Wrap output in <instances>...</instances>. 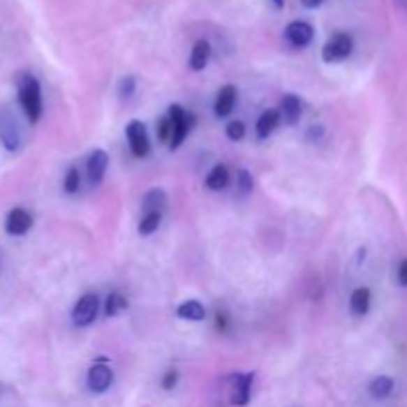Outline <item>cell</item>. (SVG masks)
I'll use <instances>...</instances> for the list:
<instances>
[{
	"mask_svg": "<svg viewBox=\"0 0 407 407\" xmlns=\"http://www.w3.org/2000/svg\"><path fill=\"white\" fill-rule=\"evenodd\" d=\"M354 50V40L350 34L346 32H338L334 34L322 48V60L326 64H334V62H342L346 60Z\"/></svg>",
	"mask_w": 407,
	"mask_h": 407,
	"instance_id": "obj_3",
	"label": "cell"
},
{
	"mask_svg": "<svg viewBox=\"0 0 407 407\" xmlns=\"http://www.w3.org/2000/svg\"><path fill=\"white\" fill-rule=\"evenodd\" d=\"M209 60H211V44L207 40L195 42L191 58H189V68L195 72H201V70H205V66L209 64Z\"/></svg>",
	"mask_w": 407,
	"mask_h": 407,
	"instance_id": "obj_14",
	"label": "cell"
},
{
	"mask_svg": "<svg viewBox=\"0 0 407 407\" xmlns=\"http://www.w3.org/2000/svg\"><path fill=\"white\" fill-rule=\"evenodd\" d=\"M255 373H237L230 382V406L242 407L251 401V390H253Z\"/></svg>",
	"mask_w": 407,
	"mask_h": 407,
	"instance_id": "obj_6",
	"label": "cell"
},
{
	"mask_svg": "<svg viewBox=\"0 0 407 407\" xmlns=\"http://www.w3.org/2000/svg\"><path fill=\"white\" fill-rule=\"evenodd\" d=\"M64 189L66 193H70V195L80 189V171H77L76 167L68 169V173H66L64 179Z\"/></svg>",
	"mask_w": 407,
	"mask_h": 407,
	"instance_id": "obj_24",
	"label": "cell"
},
{
	"mask_svg": "<svg viewBox=\"0 0 407 407\" xmlns=\"http://www.w3.org/2000/svg\"><path fill=\"white\" fill-rule=\"evenodd\" d=\"M161 216H163V213H147V215L141 216L140 227H138L141 237H149V235H153L155 230L159 229Z\"/></svg>",
	"mask_w": 407,
	"mask_h": 407,
	"instance_id": "obj_22",
	"label": "cell"
},
{
	"mask_svg": "<svg viewBox=\"0 0 407 407\" xmlns=\"http://www.w3.org/2000/svg\"><path fill=\"white\" fill-rule=\"evenodd\" d=\"M284 36H286V40L293 44L294 48H304L314 38V28L308 22H304V20H294V22L286 26Z\"/></svg>",
	"mask_w": 407,
	"mask_h": 407,
	"instance_id": "obj_8",
	"label": "cell"
},
{
	"mask_svg": "<svg viewBox=\"0 0 407 407\" xmlns=\"http://www.w3.org/2000/svg\"><path fill=\"white\" fill-rule=\"evenodd\" d=\"M0 140H2V145H4L8 151H16L18 145H20V135H18V131H16V128H14L13 124H4V126L0 128Z\"/></svg>",
	"mask_w": 407,
	"mask_h": 407,
	"instance_id": "obj_21",
	"label": "cell"
},
{
	"mask_svg": "<svg viewBox=\"0 0 407 407\" xmlns=\"http://www.w3.org/2000/svg\"><path fill=\"white\" fill-rule=\"evenodd\" d=\"M280 114L279 110H267L262 112L258 121H256V138L258 140H268L272 135V131L280 126Z\"/></svg>",
	"mask_w": 407,
	"mask_h": 407,
	"instance_id": "obj_13",
	"label": "cell"
},
{
	"mask_svg": "<svg viewBox=\"0 0 407 407\" xmlns=\"http://www.w3.org/2000/svg\"><path fill=\"white\" fill-rule=\"evenodd\" d=\"M169 119H171V126H173V135H171V141H169V149H179L181 143L185 141L187 133L191 131L193 121H195V115L187 114L179 103H171L169 105Z\"/></svg>",
	"mask_w": 407,
	"mask_h": 407,
	"instance_id": "obj_2",
	"label": "cell"
},
{
	"mask_svg": "<svg viewBox=\"0 0 407 407\" xmlns=\"http://www.w3.org/2000/svg\"><path fill=\"white\" fill-rule=\"evenodd\" d=\"M135 88H138V84H135V77L126 76V77H121V80H119L117 91H119V96H121V98H131V96L135 94Z\"/></svg>",
	"mask_w": 407,
	"mask_h": 407,
	"instance_id": "obj_26",
	"label": "cell"
},
{
	"mask_svg": "<svg viewBox=\"0 0 407 407\" xmlns=\"http://www.w3.org/2000/svg\"><path fill=\"white\" fill-rule=\"evenodd\" d=\"M324 135V128L322 126H312V128L306 131V140L308 141H318Z\"/></svg>",
	"mask_w": 407,
	"mask_h": 407,
	"instance_id": "obj_29",
	"label": "cell"
},
{
	"mask_svg": "<svg viewBox=\"0 0 407 407\" xmlns=\"http://www.w3.org/2000/svg\"><path fill=\"white\" fill-rule=\"evenodd\" d=\"M394 392V380L390 376H378L369 383V394L376 399H383Z\"/></svg>",
	"mask_w": 407,
	"mask_h": 407,
	"instance_id": "obj_19",
	"label": "cell"
},
{
	"mask_svg": "<svg viewBox=\"0 0 407 407\" xmlns=\"http://www.w3.org/2000/svg\"><path fill=\"white\" fill-rule=\"evenodd\" d=\"M108 163H110V157L103 149H94L88 157V177L91 185H100L105 177V171H108Z\"/></svg>",
	"mask_w": 407,
	"mask_h": 407,
	"instance_id": "obj_10",
	"label": "cell"
},
{
	"mask_svg": "<svg viewBox=\"0 0 407 407\" xmlns=\"http://www.w3.org/2000/svg\"><path fill=\"white\" fill-rule=\"evenodd\" d=\"M4 229H6L8 235H13V237H22V235H26L28 230L32 229V215L26 209L16 207L6 216Z\"/></svg>",
	"mask_w": 407,
	"mask_h": 407,
	"instance_id": "obj_9",
	"label": "cell"
},
{
	"mask_svg": "<svg viewBox=\"0 0 407 407\" xmlns=\"http://www.w3.org/2000/svg\"><path fill=\"white\" fill-rule=\"evenodd\" d=\"M98 312H100V298L96 294H84L72 310V320L76 326L84 328L98 318Z\"/></svg>",
	"mask_w": 407,
	"mask_h": 407,
	"instance_id": "obj_5",
	"label": "cell"
},
{
	"mask_svg": "<svg viewBox=\"0 0 407 407\" xmlns=\"http://www.w3.org/2000/svg\"><path fill=\"white\" fill-rule=\"evenodd\" d=\"M171 135H173V126H171V119L169 115H163L159 121H157V138L159 141H171Z\"/></svg>",
	"mask_w": 407,
	"mask_h": 407,
	"instance_id": "obj_23",
	"label": "cell"
},
{
	"mask_svg": "<svg viewBox=\"0 0 407 407\" xmlns=\"http://www.w3.org/2000/svg\"><path fill=\"white\" fill-rule=\"evenodd\" d=\"M397 282L401 286H407V258H404L399 262V268H397Z\"/></svg>",
	"mask_w": 407,
	"mask_h": 407,
	"instance_id": "obj_30",
	"label": "cell"
},
{
	"mask_svg": "<svg viewBox=\"0 0 407 407\" xmlns=\"http://www.w3.org/2000/svg\"><path fill=\"white\" fill-rule=\"evenodd\" d=\"M237 181H239V189H241V195H249V193L253 191V187H255L253 175H251L246 169H241V171L237 173Z\"/></svg>",
	"mask_w": 407,
	"mask_h": 407,
	"instance_id": "obj_25",
	"label": "cell"
},
{
	"mask_svg": "<svg viewBox=\"0 0 407 407\" xmlns=\"http://www.w3.org/2000/svg\"><path fill=\"white\" fill-rule=\"evenodd\" d=\"M272 4H274V8H276V10H280V8L284 6V0H272Z\"/></svg>",
	"mask_w": 407,
	"mask_h": 407,
	"instance_id": "obj_32",
	"label": "cell"
},
{
	"mask_svg": "<svg viewBox=\"0 0 407 407\" xmlns=\"http://www.w3.org/2000/svg\"><path fill=\"white\" fill-rule=\"evenodd\" d=\"M114 383V371L108 364H94L88 369V387L94 394H103Z\"/></svg>",
	"mask_w": 407,
	"mask_h": 407,
	"instance_id": "obj_7",
	"label": "cell"
},
{
	"mask_svg": "<svg viewBox=\"0 0 407 407\" xmlns=\"http://www.w3.org/2000/svg\"><path fill=\"white\" fill-rule=\"evenodd\" d=\"M280 119L286 124V126H296L302 117V103L300 100L294 96V94H286L282 100H280L279 108Z\"/></svg>",
	"mask_w": 407,
	"mask_h": 407,
	"instance_id": "obj_11",
	"label": "cell"
},
{
	"mask_svg": "<svg viewBox=\"0 0 407 407\" xmlns=\"http://www.w3.org/2000/svg\"><path fill=\"white\" fill-rule=\"evenodd\" d=\"M229 169H227V165H215L213 169H211V173L207 175V179H205V185L211 189V191H223L227 185H229Z\"/></svg>",
	"mask_w": 407,
	"mask_h": 407,
	"instance_id": "obj_17",
	"label": "cell"
},
{
	"mask_svg": "<svg viewBox=\"0 0 407 407\" xmlns=\"http://www.w3.org/2000/svg\"><path fill=\"white\" fill-rule=\"evenodd\" d=\"M18 102L30 124H38L42 117V89L40 82L30 74L18 77Z\"/></svg>",
	"mask_w": 407,
	"mask_h": 407,
	"instance_id": "obj_1",
	"label": "cell"
},
{
	"mask_svg": "<svg viewBox=\"0 0 407 407\" xmlns=\"http://www.w3.org/2000/svg\"><path fill=\"white\" fill-rule=\"evenodd\" d=\"M167 205V193L163 189H151L143 197V215L147 213H163Z\"/></svg>",
	"mask_w": 407,
	"mask_h": 407,
	"instance_id": "obj_15",
	"label": "cell"
},
{
	"mask_svg": "<svg viewBox=\"0 0 407 407\" xmlns=\"http://www.w3.org/2000/svg\"><path fill=\"white\" fill-rule=\"evenodd\" d=\"M126 135H128L129 141V149L135 157H147L149 151H151V141H149V135H147V128L145 124L140 121V119H131L126 128Z\"/></svg>",
	"mask_w": 407,
	"mask_h": 407,
	"instance_id": "obj_4",
	"label": "cell"
},
{
	"mask_svg": "<svg viewBox=\"0 0 407 407\" xmlns=\"http://www.w3.org/2000/svg\"><path fill=\"white\" fill-rule=\"evenodd\" d=\"M369 306H371V293L369 288L362 286V288H356L352 296H350V308L356 316H366L369 312Z\"/></svg>",
	"mask_w": 407,
	"mask_h": 407,
	"instance_id": "obj_16",
	"label": "cell"
},
{
	"mask_svg": "<svg viewBox=\"0 0 407 407\" xmlns=\"http://www.w3.org/2000/svg\"><path fill=\"white\" fill-rule=\"evenodd\" d=\"M302 4H304L306 8H318L324 4V0H300Z\"/></svg>",
	"mask_w": 407,
	"mask_h": 407,
	"instance_id": "obj_31",
	"label": "cell"
},
{
	"mask_svg": "<svg viewBox=\"0 0 407 407\" xmlns=\"http://www.w3.org/2000/svg\"><path fill=\"white\" fill-rule=\"evenodd\" d=\"M177 316L183 320H191V322H201L207 316V310L197 300H185L183 304L177 306Z\"/></svg>",
	"mask_w": 407,
	"mask_h": 407,
	"instance_id": "obj_18",
	"label": "cell"
},
{
	"mask_svg": "<svg viewBox=\"0 0 407 407\" xmlns=\"http://www.w3.org/2000/svg\"><path fill=\"white\" fill-rule=\"evenodd\" d=\"M177 382H179V371L175 368H171L169 371H167L165 376H163V382H161V387L163 390H173L175 385H177Z\"/></svg>",
	"mask_w": 407,
	"mask_h": 407,
	"instance_id": "obj_28",
	"label": "cell"
},
{
	"mask_svg": "<svg viewBox=\"0 0 407 407\" xmlns=\"http://www.w3.org/2000/svg\"><path fill=\"white\" fill-rule=\"evenodd\" d=\"M235 103H237V88H235L232 84L223 86V88L219 89V94H216V100H215L216 117H227V115L232 112Z\"/></svg>",
	"mask_w": 407,
	"mask_h": 407,
	"instance_id": "obj_12",
	"label": "cell"
},
{
	"mask_svg": "<svg viewBox=\"0 0 407 407\" xmlns=\"http://www.w3.org/2000/svg\"><path fill=\"white\" fill-rule=\"evenodd\" d=\"M128 308V298L124 294L112 293L108 298H105V316L112 318V316H117L121 310Z\"/></svg>",
	"mask_w": 407,
	"mask_h": 407,
	"instance_id": "obj_20",
	"label": "cell"
},
{
	"mask_svg": "<svg viewBox=\"0 0 407 407\" xmlns=\"http://www.w3.org/2000/svg\"><path fill=\"white\" fill-rule=\"evenodd\" d=\"M225 133H227V138L230 141H241L244 138V133H246V128H244V124L242 121H230L227 129H225Z\"/></svg>",
	"mask_w": 407,
	"mask_h": 407,
	"instance_id": "obj_27",
	"label": "cell"
}]
</instances>
